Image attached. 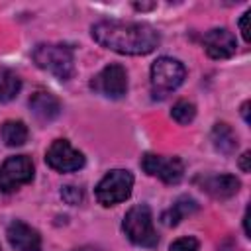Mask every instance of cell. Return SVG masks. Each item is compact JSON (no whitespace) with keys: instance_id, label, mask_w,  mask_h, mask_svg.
<instances>
[{"instance_id":"obj_1","label":"cell","mask_w":251,"mask_h":251,"mask_svg":"<svg viewBox=\"0 0 251 251\" xmlns=\"http://www.w3.org/2000/svg\"><path fill=\"white\" fill-rule=\"evenodd\" d=\"M92 37L98 45L120 55H147L155 51L161 37L149 24L106 20L92 25Z\"/></svg>"},{"instance_id":"obj_2","label":"cell","mask_w":251,"mask_h":251,"mask_svg":"<svg viewBox=\"0 0 251 251\" xmlns=\"http://www.w3.org/2000/svg\"><path fill=\"white\" fill-rule=\"evenodd\" d=\"M33 61L39 69L55 75L61 80H69L75 71L73 47L63 43H41L33 49Z\"/></svg>"},{"instance_id":"obj_3","label":"cell","mask_w":251,"mask_h":251,"mask_svg":"<svg viewBox=\"0 0 251 251\" xmlns=\"http://www.w3.org/2000/svg\"><path fill=\"white\" fill-rule=\"evenodd\" d=\"M122 227H124L127 239L139 247H155L159 243L157 231L153 227L151 210L145 204H137V206L129 208L127 214L124 216Z\"/></svg>"},{"instance_id":"obj_4","label":"cell","mask_w":251,"mask_h":251,"mask_svg":"<svg viewBox=\"0 0 251 251\" xmlns=\"http://www.w3.org/2000/svg\"><path fill=\"white\" fill-rule=\"evenodd\" d=\"M133 188V176L129 171L114 169L96 186V200L102 206H114L129 198Z\"/></svg>"},{"instance_id":"obj_5","label":"cell","mask_w":251,"mask_h":251,"mask_svg":"<svg viewBox=\"0 0 251 251\" xmlns=\"http://www.w3.org/2000/svg\"><path fill=\"white\" fill-rule=\"evenodd\" d=\"M186 71L180 61L171 57H159L151 65V86L159 94H167L182 84Z\"/></svg>"},{"instance_id":"obj_6","label":"cell","mask_w":251,"mask_h":251,"mask_svg":"<svg viewBox=\"0 0 251 251\" xmlns=\"http://www.w3.org/2000/svg\"><path fill=\"white\" fill-rule=\"evenodd\" d=\"M33 178V163L25 155L8 157L0 167V190L14 192Z\"/></svg>"},{"instance_id":"obj_7","label":"cell","mask_w":251,"mask_h":251,"mask_svg":"<svg viewBox=\"0 0 251 251\" xmlns=\"http://www.w3.org/2000/svg\"><path fill=\"white\" fill-rule=\"evenodd\" d=\"M90 88L108 98H122L127 90V73L122 65H108L90 80Z\"/></svg>"},{"instance_id":"obj_8","label":"cell","mask_w":251,"mask_h":251,"mask_svg":"<svg viewBox=\"0 0 251 251\" xmlns=\"http://www.w3.org/2000/svg\"><path fill=\"white\" fill-rule=\"evenodd\" d=\"M45 161L51 169L59 171V173H71V171H78L84 165V155L76 149L71 147V143L67 139H57L49 145Z\"/></svg>"},{"instance_id":"obj_9","label":"cell","mask_w":251,"mask_h":251,"mask_svg":"<svg viewBox=\"0 0 251 251\" xmlns=\"http://www.w3.org/2000/svg\"><path fill=\"white\" fill-rule=\"evenodd\" d=\"M141 167L147 175L159 176L167 184H176L184 173V165L178 157H161L153 153H147L141 159Z\"/></svg>"},{"instance_id":"obj_10","label":"cell","mask_w":251,"mask_h":251,"mask_svg":"<svg viewBox=\"0 0 251 251\" xmlns=\"http://www.w3.org/2000/svg\"><path fill=\"white\" fill-rule=\"evenodd\" d=\"M235 47H237L235 35L224 27L210 29L204 35V49L212 59H229L235 53Z\"/></svg>"},{"instance_id":"obj_11","label":"cell","mask_w":251,"mask_h":251,"mask_svg":"<svg viewBox=\"0 0 251 251\" xmlns=\"http://www.w3.org/2000/svg\"><path fill=\"white\" fill-rule=\"evenodd\" d=\"M8 241L16 251H39L41 249V237L39 233L29 227L24 222H12L8 226Z\"/></svg>"},{"instance_id":"obj_12","label":"cell","mask_w":251,"mask_h":251,"mask_svg":"<svg viewBox=\"0 0 251 251\" xmlns=\"http://www.w3.org/2000/svg\"><path fill=\"white\" fill-rule=\"evenodd\" d=\"M200 186L204 192H208L212 198H229L239 190V180L233 175H210L200 180Z\"/></svg>"},{"instance_id":"obj_13","label":"cell","mask_w":251,"mask_h":251,"mask_svg":"<svg viewBox=\"0 0 251 251\" xmlns=\"http://www.w3.org/2000/svg\"><path fill=\"white\" fill-rule=\"evenodd\" d=\"M29 108L33 112V116L41 122H51L59 116L61 112V104L59 100L51 94V92H45V90H37L35 94H31L29 98Z\"/></svg>"},{"instance_id":"obj_14","label":"cell","mask_w":251,"mask_h":251,"mask_svg":"<svg viewBox=\"0 0 251 251\" xmlns=\"http://www.w3.org/2000/svg\"><path fill=\"white\" fill-rule=\"evenodd\" d=\"M196 210H198V204H196L194 198H190V196H180L169 210L163 212L161 220H163L165 226H176L184 216H188V214H192V212H196Z\"/></svg>"},{"instance_id":"obj_15","label":"cell","mask_w":251,"mask_h":251,"mask_svg":"<svg viewBox=\"0 0 251 251\" xmlns=\"http://www.w3.org/2000/svg\"><path fill=\"white\" fill-rule=\"evenodd\" d=\"M212 141H214V147L220 151V153H233L235 147H237V135L233 133V129L227 126V124H216L214 129H212Z\"/></svg>"},{"instance_id":"obj_16","label":"cell","mask_w":251,"mask_h":251,"mask_svg":"<svg viewBox=\"0 0 251 251\" xmlns=\"http://www.w3.org/2000/svg\"><path fill=\"white\" fill-rule=\"evenodd\" d=\"M0 133H2V139H4V143L8 147L24 145L25 139H27V127L20 120H8V122H4Z\"/></svg>"},{"instance_id":"obj_17","label":"cell","mask_w":251,"mask_h":251,"mask_svg":"<svg viewBox=\"0 0 251 251\" xmlns=\"http://www.w3.org/2000/svg\"><path fill=\"white\" fill-rule=\"evenodd\" d=\"M22 88V80L16 73L8 69H0V102H10L18 96Z\"/></svg>"},{"instance_id":"obj_18","label":"cell","mask_w":251,"mask_h":251,"mask_svg":"<svg viewBox=\"0 0 251 251\" xmlns=\"http://www.w3.org/2000/svg\"><path fill=\"white\" fill-rule=\"evenodd\" d=\"M171 116H173V120L178 122L180 126H186V124H190V122L194 120L196 108H194V104L188 102V100H178V102L173 106Z\"/></svg>"},{"instance_id":"obj_19","label":"cell","mask_w":251,"mask_h":251,"mask_svg":"<svg viewBox=\"0 0 251 251\" xmlns=\"http://www.w3.org/2000/svg\"><path fill=\"white\" fill-rule=\"evenodd\" d=\"M82 190L78 188V186H73V184H67V186H63L61 188V198L67 202V204H73V206H76V204H80L82 202Z\"/></svg>"},{"instance_id":"obj_20","label":"cell","mask_w":251,"mask_h":251,"mask_svg":"<svg viewBox=\"0 0 251 251\" xmlns=\"http://www.w3.org/2000/svg\"><path fill=\"white\" fill-rule=\"evenodd\" d=\"M169 251H198V241L194 237H180L171 245Z\"/></svg>"},{"instance_id":"obj_21","label":"cell","mask_w":251,"mask_h":251,"mask_svg":"<svg viewBox=\"0 0 251 251\" xmlns=\"http://www.w3.org/2000/svg\"><path fill=\"white\" fill-rule=\"evenodd\" d=\"M247 22H249V10L239 20V29H241V35H243L245 41H249V25H247Z\"/></svg>"},{"instance_id":"obj_22","label":"cell","mask_w":251,"mask_h":251,"mask_svg":"<svg viewBox=\"0 0 251 251\" xmlns=\"http://www.w3.org/2000/svg\"><path fill=\"white\" fill-rule=\"evenodd\" d=\"M249 159H251V153L249 151H245L241 155V159H239V167H241L243 173H249Z\"/></svg>"},{"instance_id":"obj_23","label":"cell","mask_w":251,"mask_h":251,"mask_svg":"<svg viewBox=\"0 0 251 251\" xmlns=\"http://www.w3.org/2000/svg\"><path fill=\"white\" fill-rule=\"evenodd\" d=\"M241 116H243L245 124H249V102H245V104L241 106Z\"/></svg>"},{"instance_id":"obj_24","label":"cell","mask_w":251,"mask_h":251,"mask_svg":"<svg viewBox=\"0 0 251 251\" xmlns=\"http://www.w3.org/2000/svg\"><path fill=\"white\" fill-rule=\"evenodd\" d=\"M133 6H135L137 10H151V8H155V4H153V2H151V4H139V2H135Z\"/></svg>"},{"instance_id":"obj_25","label":"cell","mask_w":251,"mask_h":251,"mask_svg":"<svg viewBox=\"0 0 251 251\" xmlns=\"http://www.w3.org/2000/svg\"><path fill=\"white\" fill-rule=\"evenodd\" d=\"M73 251H100L98 247H90V245H84V247H78V249H73Z\"/></svg>"}]
</instances>
